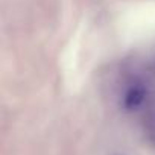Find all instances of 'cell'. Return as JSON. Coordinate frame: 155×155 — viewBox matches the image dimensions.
Listing matches in <instances>:
<instances>
[{
  "mask_svg": "<svg viewBox=\"0 0 155 155\" xmlns=\"http://www.w3.org/2000/svg\"><path fill=\"white\" fill-rule=\"evenodd\" d=\"M144 102V88L140 85H135L132 88L128 90V93L125 94V105L131 110L140 107Z\"/></svg>",
  "mask_w": 155,
  "mask_h": 155,
  "instance_id": "cell-1",
  "label": "cell"
}]
</instances>
